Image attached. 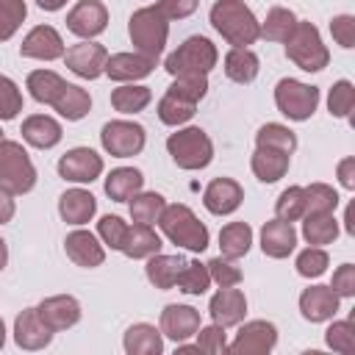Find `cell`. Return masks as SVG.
I'll return each instance as SVG.
<instances>
[{"label": "cell", "mask_w": 355, "mask_h": 355, "mask_svg": "<svg viewBox=\"0 0 355 355\" xmlns=\"http://www.w3.org/2000/svg\"><path fill=\"white\" fill-rule=\"evenodd\" d=\"M286 44V58L294 61L302 72H322L330 61V53L319 36V28L313 22H300L294 25L291 36L283 42Z\"/></svg>", "instance_id": "obj_4"}, {"label": "cell", "mask_w": 355, "mask_h": 355, "mask_svg": "<svg viewBox=\"0 0 355 355\" xmlns=\"http://www.w3.org/2000/svg\"><path fill=\"white\" fill-rule=\"evenodd\" d=\"M211 25L233 47H247L261 39V22L244 0H216L211 6Z\"/></svg>", "instance_id": "obj_1"}, {"label": "cell", "mask_w": 355, "mask_h": 355, "mask_svg": "<svg viewBox=\"0 0 355 355\" xmlns=\"http://www.w3.org/2000/svg\"><path fill=\"white\" fill-rule=\"evenodd\" d=\"M161 236L153 230V225H141V222H133L128 225V233L122 239V247L119 252L128 255V258H150L155 252H161Z\"/></svg>", "instance_id": "obj_26"}, {"label": "cell", "mask_w": 355, "mask_h": 355, "mask_svg": "<svg viewBox=\"0 0 355 355\" xmlns=\"http://www.w3.org/2000/svg\"><path fill=\"white\" fill-rule=\"evenodd\" d=\"M64 250H67V258H69L72 263L83 266V269H94V266H100V263L105 261L103 244H100L97 236L89 233V230H72V233H67Z\"/></svg>", "instance_id": "obj_21"}, {"label": "cell", "mask_w": 355, "mask_h": 355, "mask_svg": "<svg viewBox=\"0 0 355 355\" xmlns=\"http://www.w3.org/2000/svg\"><path fill=\"white\" fill-rule=\"evenodd\" d=\"M297 247V230L291 227V222H283V219H272V222H263L261 227V250L263 255L269 258H288Z\"/></svg>", "instance_id": "obj_23"}, {"label": "cell", "mask_w": 355, "mask_h": 355, "mask_svg": "<svg viewBox=\"0 0 355 355\" xmlns=\"http://www.w3.org/2000/svg\"><path fill=\"white\" fill-rule=\"evenodd\" d=\"M64 83H67V80H64L58 72H53V69H33V72L28 75V80H25L31 97H33L36 103H44V105H53V100H55L58 92L64 89Z\"/></svg>", "instance_id": "obj_34"}, {"label": "cell", "mask_w": 355, "mask_h": 355, "mask_svg": "<svg viewBox=\"0 0 355 355\" xmlns=\"http://www.w3.org/2000/svg\"><path fill=\"white\" fill-rule=\"evenodd\" d=\"M197 114V105L194 103H186V100H178L172 94H164L158 100V119L169 128H178L183 122H189L191 116Z\"/></svg>", "instance_id": "obj_43"}, {"label": "cell", "mask_w": 355, "mask_h": 355, "mask_svg": "<svg viewBox=\"0 0 355 355\" xmlns=\"http://www.w3.org/2000/svg\"><path fill=\"white\" fill-rule=\"evenodd\" d=\"M338 294L330 286H308L300 294V313L308 322H327L338 313Z\"/></svg>", "instance_id": "obj_22"}, {"label": "cell", "mask_w": 355, "mask_h": 355, "mask_svg": "<svg viewBox=\"0 0 355 355\" xmlns=\"http://www.w3.org/2000/svg\"><path fill=\"white\" fill-rule=\"evenodd\" d=\"M219 61L216 44L205 36H189L183 44H178L175 53L166 55L164 69L175 78V75H186V72H202L208 75Z\"/></svg>", "instance_id": "obj_7"}, {"label": "cell", "mask_w": 355, "mask_h": 355, "mask_svg": "<svg viewBox=\"0 0 355 355\" xmlns=\"http://www.w3.org/2000/svg\"><path fill=\"white\" fill-rule=\"evenodd\" d=\"M128 36L136 47V53H144L150 58H158L166 47V36H169V19L155 8V6H144L136 8L128 19Z\"/></svg>", "instance_id": "obj_3"}, {"label": "cell", "mask_w": 355, "mask_h": 355, "mask_svg": "<svg viewBox=\"0 0 355 355\" xmlns=\"http://www.w3.org/2000/svg\"><path fill=\"white\" fill-rule=\"evenodd\" d=\"M255 144L275 147V150H283V153L291 155V153L297 150V136H294V130H288V128L280 125V122H266L263 128H258Z\"/></svg>", "instance_id": "obj_41"}, {"label": "cell", "mask_w": 355, "mask_h": 355, "mask_svg": "<svg viewBox=\"0 0 355 355\" xmlns=\"http://www.w3.org/2000/svg\"><path fill=\"white\" fill-rule=\"evenodd\" d=\"M275 344H277V327L266 319H252L241 324L233 344H227V352L230 355H266L275 349Z\"/></svg>", "instance_id": "obj_10"}, {"label": "cell", "mask_w": 355, "mask_h": 355, "mask_svg": "<svg viewBox=\"0 0 355 355\" xmlns=\"http://www.w3.org/2000/svg\"><path fill=\"white\" fill-rule=\"evenodd\" d=\"M58 175L69 183H92L103 175V158L92 147H72L58 158Z\"/></svg>", "instance_id": "obj_11"}, {"label": "cell", "mask_w": 355, "mask_h": 355, "mask_svg": "<svg viewBox=\"0 0 355 355\" xmlns=\"http://www.w3.org/2000/svg\"><path fill=\"white\" fill-rule=\"evenodd\" d=\"M105 58H108V50L97 42H80V44H72L67 53H64V64L78 75V78H86V80H94L105 72Z\"/></svg>", "instance_id": "obj_13"}, {"label": "cell", "mask_w": 355, "mask_h": 355, "mask_svg": "<svg viewBox=\"0 0 355 355\" xmlns=\"http://www.w3.org/2000/svg\"><path fill=\"white\" fill-rule=\"evenodd\" d=\"M42 322L53 330V333H61V330H69L72 324L80 322V302L69 294H55V297H47L36 305Z\"/></svg>", "instance_id": "obj_16"}, {"label": "cell", "mask_w": 355, "mask_h": 355, "mask_svg": "<svg viewBox=\"0 0 355 355\" xmlns=\"http://www.w3.org/2000/svg\"><path fill=\"white\" fill-rule=\"evenodd\" d=\"M158 225L164 230V236L183 247V250H191V252H202L208 247V227L194 216V211L183 202H175V205H164L161 216H158Z\"/></svg>", "instance_id": "obj_2"}, {"label": "cell", "mask_w": 355, "mask_h": 355, "mask_svg": "<svg viewBox=\"0 0 355 355\" xmlns=\"http://www.w3.org/2000/svg\"><path fill=\"white\" fill-rule=\"evenodd\" d=\"M166 153L180 169H205L214 161V141L202 128H180L178 133H169Z\"/></svg>", "instance_id": "obj_5"}, {"label": "cell", "mask_w": 355, "mask_h": 355, "mask_svg": "<svg viewBox=\"0 0 355 355\" xmlns=\"http://www.w3.org/2000/svg\"><path fill=\"white\" fill-rule=\"evenodd\" d=\"M155 69V58L144 53H114L105 58V75L119 83H133Z\"/></svg>", "instance_id": "obj_19"}, {"label": "cell", "mask_w": 355, "mask_h": 355, "mask_svg": "<svg viewBox=\"0 0 355 355\" xmlns=\"http://www.w3.org/2000/svg\"><path fill=\"white\" fill-rule=\"evenodd\" d=\"M250 244H252V227L247 222H227L222 230H219V250H222V258H230V261H239L250 252Z\"/></svg>", "instance_id": "obj_33"}, {"label": "cell", "mask_w": 355, "mask_h": 355, "mask_svg": "<svg viewBox=\"0 0 355 355\" xmlns=\"http://www.w3.org/2000/svg\"><path fill=\"white\" fill-rule=\"evenodd\" d=\"M183 266H186V261H183L180 255H164V252H155V255L147 258L144 272H147V280H150L155 288L166 291V288H172V286L178 283V275H180Z\"/></svg>", "instance_id": "obj_29"}, {"label": "cell", "mask_w": 355, "mask_h": 355, "mask_svg": "<svg viewBox=\"0 0 355 355\" xmlns=\"http://www.w3.org/2000/svg\"><path fill=\"white\" fill-rule=\"evenodd\" d=\"M36 6H39L42 11H58V8L67 6V0H36Z\"/></svg>", "instance_id": "obj_58"}, {"label": "cell", "mask_w": 355, "mask_h": 355, "mask_svg": "<svg viewBox=\"0 0 355 355\" xmlns=\"http://www.w3.org/2000/svg\"><path fill=\"white\" fill-rule=\"evenodd\" d=\"M0 139H3V130H0Z\"/></svg>", "instance_id": "obj_62"}, {"label": "cell", "mask_w": 355, "mask_h": 355, "mask_svg": "<svg viewBox=\"0 0 355 355\" xmlns=\"http://www.w3.org/2000/svg\"><path fill=\"white\" fill-rule=\"evenodd\" d=\"M352 216H355V205H349V208H347V219H344V222H347V225H344V227H347V233H355V222H352Z\"/></svg>", "instance_id": "obj_59"}, {"label": "cell", "mask_w": 355, "mask_h": 355, "mask_svg": "<svg viewBox=\"0 0 355 355\" xmlns=\"http://www.w3.org/2000/svg\"><path fill=\"white\" fill-rule=\"evenodd\" d=\"M22 58H36V61H55L64 58V42L61 33L53 25H36L28 31V36L19 44Z\"/></svg>", "instance_id": "obj_14"}, {"label": "cell", "mask_w": 355, "mask_h": 355, "mask_svg": "<svg viewBox=\"0 0 355 355\" xmlns=\"http://www.w3.org/2000/svg\"><path fill=\"white\" fill-rule=\"evenodd\" d=\"M336 172H338V183H341L344 189H355V158H352V155L341 158Z\"/></svg>", "instance_id": "obj_56"}, {"label": "cell", "mask_w": 355, "mask_h": 355, "mask_svg": "<svg viewBox=\"0 0 355 355\" xmlns=\"http://www.w3.org/2000/svg\"><path fill=\"white\" fill-rule=\"evenodd\" d=\"M53 108L67 119V122H78L92 111V97L86 89L75 86V83H64V89L58 92V97L53 100Z\"/></svg>", "instance_id": "obj_31"}, {"label": "cell", "mask_w": 355, "mask_h": 355, "mask_svg": "<svg viewBox=\"0 0 355 355\" xmlns=\"http://www.w3.org/2000/svg\"><path fill=\"white\" fill-rule=\"evenodd\" d=\"M125 233H128V225L122 222V216L108 214V216H103V219L97 222V236H100L103 244H108L111 250H119V247H122Z\"/></svg>", "instance_id": "obj_52"}, {"label": "cell", "mask_w": 355, "mask_h": 355, "mask_svg": "<svg viewBox=\"0 0 355 355\" xmlns=\"http://www.w3.org/2000/svg\"><path fill=\"white\" fill-rule=\"evenodd\" d=\"M330 33L336 39V44H341L344 50L355 47V17L352 14H338L330 19Z\"/></svg>", "instance_id": "obj_53"}, {"label": "cell", "mask_w": 355, "mask_h": 355, "mask_svg": "<svg viewBox=\"0 0 355 355\" xmlns=\"http://www.w3.org/2000/svg\"><path fill=\"white\" fill-rule=\"evenodd\" d=\"M294 25H297L294 11L291 8H283V6H275V8H269L266 19L261 22V36L266 42H286L291 36Z\"/></svg>", "instance_id": "obj_37"}, {"label": "cell", "mask_w": 355, "mask_h": 355, "mask_svg": "<svg viewBox=\"0 0 355 355\" xmlns=\"http://www.w3.org/2000/svg\"><path fill=\"white\" fill-rule=\"evenodd\" d=\"M122 347H125L128 355H161L164 352V336L155 324L136 322L125 330Z\"/></svg>", "instance_id": "obj_27"}, {"label": "cell", "mask_w": 355, "mask_h": 355, "mask_svg": "<svg viewBox=\"0 0 355 355\" xmlns=\"http://www.w3.org/2000/svg\"><path fill=\"white\" fill-rule=\"evenodd\" d=\"M330 288H333L338 297H352V294H355V266H352V263H341V266L333 272Z\"/></svg>", "instance_id": "obj_55"}, {"label": "cell", "mask_w": 355, "mask_h": 355, "mask_svg": "<svg viewBox=\"0 0 355 355\" xmlns=\"http://www.w3.org/2000/svg\"><path fill=\"white\" fill-rule=\"evenodd\" d=\"M164 205H166V202H164V197H161L158 191H136V194L128 200L130 219H133V222H141V225L158 222Z\"/></svg>", "instance_id": "obj_38"}, {"label": "cell", "mask_w": 355, "mask_h": 355, "mask_svg": "<svg viewBox=\"0 0 355 355\" xmlns=\"http://www.w3.org/2000/svg\"><path fill=\"white\" fill-rule=\"evenodd\" d=\"M141 186H144V175L133 166H116L105 178V194L114 202H128L136 191H141Z\"/></svg>", "instance_id": "obj_32"}, {"label": "cell", "mask_w": 355, "mask_h": 355, "mask_svg": "<svg viewBox=\"0 0 355 355\" xmlns=\"http://www.w3.org/2000/svg\"><path fill=\"white\" fill-rule=\"evenodd\" d=\"M200 0H158L155 8L166 17V19H186L197 11Z\"/></svg>", "instance_id": "obj_54"}, {"label": "cell", "mask_w": 355, "mask_h": 355, "mask_svg": "<svg viewBox=\"0 0 355 355\" xmlns=\"http://www.w3.org/2000/svg\"><path fill=\"white\" fill-rule=\"evenodd\" d=\"M0 183L17 197L36 186V166L19 141L0 139Z\"/></svg>", "instance_id": "obj_6"}, {"label": "cell", "mask_w": 355, "mask_h": 355, "mask_svg": "<svg viewBox=\"0 0 355 355\" xmlns=\"http://www.w3.org/2000/svg\"><path fill=\"white\" fill-rule=\"evenodd\" d=\"M327 263H330L327 252L322 247H313V244L297 255V272L302 277H319V275H324L327 272Z\"/></svg>", "instance_id": "obj_48"}, {"label": "cell", "mask_w": 355, "mask_h": 355, "mask_svg": "<svg viewBox=\"0 0 355 355\" xmlns=\"http://www.w3.org/2000/svg\"><path fill=\"white\" fill-rule=\"evenodd\" d=\"M147 141V130L139 122H128V119H111L103 125L100 130V144L108 155L114 158H130L139 155L144 150Z\"/></svg>", "instance_id": "obj_9"}, {"label": "cell", "mask_w": 355, "mask_h": 355, "mask_svg": "<svg viewBox=\"0 0 355 355\" xmlns=\"http://www.w3.org/2000/svg\"><path fill=\"white\" fill-rule=\"evenodd\" d=\"M28 17L25 0H0V42H8Z\"/></svg>", "instance_id": "obj_45"}, {"label": "cell", "mask_w": 355, "mask_h": 355, "mask_svg": "<svg viewBox=\"0 0 355 355\" xmlns=\"http://www.w3.org/2000/svg\"><path fill=\"white\" fill-rule=\"evenodd\" d=\"M22 139L31 144V147H36V150H50V147H55L58 141H61V125L53 119V116H47V114H33V116H28L25 122H22Z\"/></svg>", "instance_id": "obj_28"}, {"label": "cell", "mask_w": 355, "mask_h": 355, "mask_svg": "<svg viewBox=\"0 0 355 355\" xmlns=\"http://www.w3.org/2000/svg\"><path fill=\"white\" fill-rule=\"evenodd\" d=\"M241 200H244V189L233 178H214L202 191V205L216 216L233 214L241 205Z\"/></svg>", "instance_id": "obj_18"}, {"label": "cell", "mask_w": 355, "mask_h": 355, "mask_svg": "<svg viewBox=\"0 0 355 355\" xmlns=\"http://www.w3.org/2000/svg\"><path fill=\"white\" fill-rule=\"evenodd\" d=\"M261 61L250 47H230L225 55V75L233 83H252L258 78Z\"/></svg>", "instance_id": "obj_30"}, {"label": "cell", "mask_w": 355, "mask_h": 355, "mask_svg": "<svg viewBox=\"0 0 355 355\" xmlns=\"http://www.w3.org/2000/svg\"><path fill=\"white\" fill-rule=\"evenodd\" d=\"M302 211H305V189L302 186H288L280 191L277 202H275V214L277 219L283 222H297L302 219Z\"/></svg>", "instance_id": "obj_44"}, {"label": "cell", "mask_w": 355, "mask_h": 355, "mask_svg": "<svg viewBox=\"0 0 355 355\" xmlns=\"http://www.w3.org/2000/svg\"><path fill=\"white\" fill-rule=\"evenodd\" d=\"M275 105L283 116H288L294 122H305L313 116V111L319 105V89L308 86L302 80H294V78H283L275 86Z\"/></svg>", "instance_id": "obj_8"}, {"label": "cell", "mask_w": 355, "mask_h": 355, "mask_svg": "<svg viewBox=\"0 0 355 355\" xmlns=\"http://www.w3.org/2000/svg\"><path fill=\"white\" fill-rule=\"evenodd\" d=\"M22 111V92L6 75H0V119L8 122Z\"/></svg>", "instance_id": "obj_50"}, {"label": "cell", "mask_w": 355, "mask_h": 355, "mask_svg": "<svg viewBox=\"0 0 355 355\" xmlns=\"http://www.w3.org/2000/svg\"><path fill=\"white\" fill-rule=\"evenodd\" d=\"M108 28V8L100 0H78L67 14V31L80 39H94Z\"/></svg>", "instance_id": "obj_12"}, {"label": "cell", "mask_w": 355, "mask_h": 355, "mask_svg": "<svg viewBox=\"0 0 355 355\" xmlns=\"http://www.w3.org/2000/svg\"><path fill=\"white\" fill-rule=\"evenodd\" d=\"M352 105H355V86L349 80H336L327 94V111L338 119H347Z\"/></svg>", "instance_id": "obj_46"}, {"label": "cell", "mask_w": 355, "mask_h": 355, "mask_svg": "<svg viewBox=\"0 0 355 355\" xmlns=\"http://www.w3.org/2000/svg\"><path fill=\"white\" fill-rule=\"evenodd\" d=\"M150 100H153V92L147 86H136V83H122L111 92V105L119 114H139L150 105Z\"/></svg>", "instance_id": "obj_35"}, {"label": "cell", "mask_w": 355, "mask_h": 355, "mask_svg": "<svg viewBox=\"0 0 355 355\" xmlns=\"http://www.w3.org/2000/svg\"><path fill=\"white\" fill-rule=\"evenodd\" d=\"M183 294H205L208 286H211V275H208V263H200V261H186V266L180 269L178 275V283H175Z\"/></svg>", "instance_id": "obj_42"}, {"label": "cell", "mask_w": 355, "mask_h": 355, "mask_svg": "<svg viewBox=\"0 0 355 355\" xmlns=\"http://www.w3.org/2000/svg\"><path fill=\"white\" fill-rule=\"evenodd\" d=\"M208 275H211V280L219 286V288H225V286H239L241 283V269L230 261V258H211L208 261Z\"/></svg>", "instance_id": "obj_51"}, {"label": "cell", "mask_w": 355, "mask_h": 355, "mask_svg": "<svg viewBox=\"0 0 355 355\" xmlns=\"http://www.w3.org/2000/svg\"><path fill=\"white\" fill-rule=\"evenodd\" d=\"M161 336H166V338H172L175 344H180V341H189L197 330H200V311L197 308H191V305H178V302H172V305H166L164 311H161Z\"/></svg>", "instance_id": "obj_17"}, {"label": "cell", "mask_w": 355, "mask_h": 355, "mask_svg": "<svg viewBox=\"0 0 355 355\" xmlns=\"http://www.w3.org/2000/svg\"><path fill=\"white\" fill-rule=\"evenodd\" d=\"M197 349L200 352H208V355H225L227 352V336H225V327L222 324H208V327H200L197 333Z\"/></svg>", "instance_id": "obj_49"}, {"label": "cell", "mask_w": 355, "mask_h": 355, "mask_svg": "<svg viewBox=\"0 0 355 355\" xmlns=\"http://www.w3.org/2000/svg\"><path fill=\"white\" fill-rule=\"evenodd\" d=\"M14 341L22 349H44L53 341V330L42 322L36 308H25L17 319H14Z\"/></svg>", "instance_id": "obj_20"}, {"label": "cell", "mask_w": 355, "mask_h": 355, "mask_svg": "<svg viewBox=\"0 0 355 355\" xmlns=\"http://www.w3.org/2000/svg\"><path fill=\"white\" fill-rule=\"evenodd\" d=\"M3 344H6V324H3V319H0V349H3Z\"/></svg>", "instance_id": "obj_61"}, {"label": "cell", "mask_w": 355, "mask_h": 355, "mask_svg": "<svg viewBox=\"0 0 355 355\" xmlns=\"http://www.w3.org/2000/svg\"><path fill=\"white\" fill-rule=\"evenodd\" d=\"M324 341L330 349L341 352V355H349L355 349V327L349 319H341V322H333L327 330H324Z\"/></svg>", "instance_id": "obj_47"}, {"label": "cell", "mask_w": 355, "mask_h": 355, "mask_svg": "<svg viewBox=\"0 0 355 355\" xmlns=\"http://www.w3.org/2000/svg\"><path fill=\"white\" fill-rule=\"evenodd\" d=\"M302 236L308 244L322 247V244H333L338 236V222L333 214H313V216H302Z\"/></svg>", "instance_id": "obj_36"}, {"label": "cell", "mask_w": 355, "mask_h": 355, "mask_svg": "<svg viewBox=\"0 0 355 355\" xmlns=\"http://www.w3.org/2000/svg\"><path fill=\"white\" fill-rule=\"evenodd\" d=\"M288 164H291V155L288 153L275 150V147H263V144H255V153L250 158L252 175L261 183H277L288 172Z\"/></svg>", "instance_id": "obj_24"}, {"label": "cell", "mask_w": 355, "mask_h": 355, "mask_svg": "<svg viewBox=\"0 0 355 355\" xmlns=\"http://www.w3.org/2000/svg\"><path fill=\"white\" fill-rule=\"evenodd\" d=\"M58 214L67 225H86L92 222V216L97 214V200L94 194H89L86 189H67L58 197Z\"/></svg>", "instance_id": "obj_25"}, {"label": "cell", "mask_w": 355, "mask_h": 355, "mask_svg": "<svg viewBox=\"0 0 355 355\" xmlns=\"http://www.w3.org/2000/svg\"><path fill=\"white\" fill-rule=\"evenodd\" d=\"M14 211H17V202H14V194L0 183V225L11 222L14 219Z\"/></svg>", "instance_id": "obj_57"}, {"label": "cell", "mask_w": 355, "mask_h": 355, "mask_svg": "<svg viewBox=\"0 0 355 355\" xmlns=\"http://www.w3.org/2000/svg\"><path fill=\"white\" fill-rule=\"evenodd\" d=\"M208 313H211V319H214L216 324H222V327H236V324H241L244 316H247V297H244V291L236 288V286L219 288V291L211 297V302H208Z\"/></svg>", "instance_id": "obj_15"}, {"label": "cell", "mask_w": 355, "mask_h": 355, "mask_svg": "<svg viewBox=\"0 0 355 355\" xmlns=\"http://www.w3.org/2000/svg\"><path fill=\"white\" fill-rule=\"evenodd\" d=\"M208 92V75L202 72H186V75H175L172 86L166 89V94L178 97V100H186V103H200Z\"/></svg>", "instance_id": "obj_39"}, {"label": "cell", "mask_w": 355, "mask_h": 355, "mask_svg": "<svg viewBox=\"0 0 355 355\" xmlns=\"http://www.w3.org/2000/svg\"><path fill=\"white\" fill-rule=\"evenodd\" d=\"M338 208V194L333 186L327 183H311L305 186V211L302 216H313V214H333Z\"/></svg>", "instance_id": "obj_40"}, {"label": "cell", "mask_w": 355, "mask_h": 355, "mask_svg": "<svg viewBox=\"0 0 355 355\" xmlns=\"http://www.w3.org/2000/svg\"><path fill=\"white\" fill-rule=\"evenodd\" d=\"M6 263H8V244L0 239V272L6 269Z\"/></svg>", "instance_id": "obj_60"}]
</instances>
